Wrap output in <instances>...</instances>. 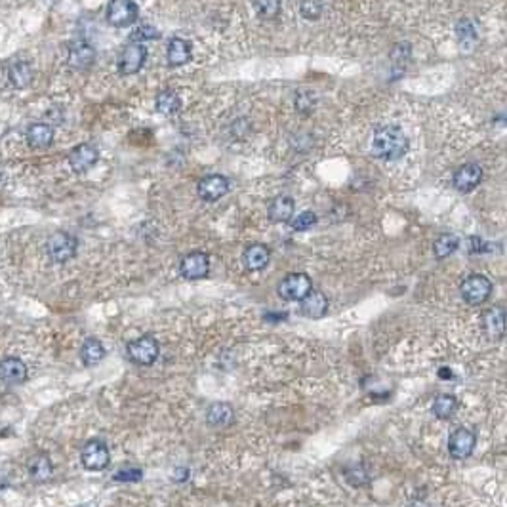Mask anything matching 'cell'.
<instances>
[{"instance_id":"cell-5","label":"cell","mask_w":507,"mask_h":507,"mask_svg":"<svg viewBox=\"0 0 507 507\" xmlns=\"http://www.w3.org/2000/svg\"><path fill=\"white\" fill-rule=\"evenodd\" d=\"M77 248H78V242L77 238L69 235V233H65V231H57L54 233L52 237L48 238L46 242V250H48V256L52 258V262L55 263H65L69 262L75 258V254H77Z\"/></svg>"},{"instance_id":"cell-3","label":"cell","mask_w":507,"mask_h":507,"mask_svg":"<svg viewBox=\"0 0 507 507\" xmlns=\"http://www.w3.org/2000/svg\"><path fill=\"white\" fill-rule=\"evenodd\" d=\"M460 294L469 305H483L492 294L490 278L479 275V273L469 275L468 278H463V283L460 285Z\"/></svg>"},{"instance_id":"cell-6","label":"cell","mask_w":507,"mask_h":507,"mask_svg":"<svg viewBox=\"0 0 507 507\" xmlns=\"http://www.w3.org/2000/svg\"><path fill=\"white\" fill-rule=\"evenodd\" d=\"M138 16L139 8L134 0H111L107 4V21L116 29L134 25Z\"/></svg>"},{"instance_id":"cell-13","label":"cell","mask_w":507,"mask_h":507,"mask_svg":"<svg viewBox=\"0 0 507 507\" xmlns=\"http://www.w3.org/2000/svg\"><path fill=\"white\" fill-rule=\"evenodd\" d=\"M98 159H100V153H98V149L94 145H90V143H80V145L75 147V149L69 153L71 168L75 170L77 174L88 172L92 166H96Z\"/></svg>"},{"instance_id":"cell-22","label":"cell","mask_w":507,"mask_h":507,"mask_svg":"<svg viewBox=\"0 0 507 507\" xmlns=\"http://www.w3.org/2000/svg\"><path fill=\"white\" fill-rule=\"evenodd\" d=\"M166 57H168L170 67H179L191 60V44L184 39H172L166 48Z\"/></svg>"},{"instance_id":"cell-23","label":"cell","mask_w":507,"mask_h":507,"mask_svg":"<svg viewBox=\"0 0 507 507\" xmlns=\"http://www.w3.org/2000/svg\"><path fill=\"white\" fill-rule=\"evenodd\" d=\"M105 357V347L101 344L100 339L96 338H88L80 347V361L84 366H96L100 364Z\"/></svg>"},{"instance_id":"cell-31","label":"cell","mask_w":507,"mask_h":507,"mask_svg":"<svg viewBox=\"0 0 507 507\" xmlns=\"http://www.w3.org/2000/svg\"><path fill=\"white\" fill-rule=\"evenodd\" d=\"M315 223H317L315 212L305 210V212H301L300 215H296V217H294L292 222H290V227H292L294 231H308V229H311Z\"/></svg>"},{"instance_id":"cell-26","label":"cell","mask_w":507,"mask_h":507,"mask_svg":"<svg viewBox=\"0 0 507 507\" xmlns=\"http://www.w3.org/2000/svg\"><path fill=\"white\" fill-rule=\"evenodd\" d=\"M458 410V399L454 395L443 393L437 395V399L433 402V414L437 416L438 420H450Z\"/></svg>"},{"instance_id":"cell-24","label":"cell","mask_w":507,"mask_h":507,"mask_svg":"<svg viewBox=\"0 0 507 507\" xmlns=\"http://www.w3.org/2000/svg\"><path fill=\"white\" fill-rule=\"evenodd\" d=\"M52 473H54V465H52V461H50L46 454L33 456L31 461H29V475H31L33 481L44 483L52 477Z\"/></svg>"},{"instance_id":"cell-30","label":"cell","mask_w":507,"mask_h":507,"mask_svg":"<svg viewBox=\"0 0 507 507\" xmlns=\"http://www.w3.org/2000/svg\"><path fill=\"white\" fill-rule=\"evenodd\" d=\"M324 12V0H301L300 2V14L305 19L315 21L323 16Z\"/></svg>"},{"instance_id":"cell-8","label":"cell","mask_w":507,"mask_h":507,"mask_svg":"<svg viewBox=\"0 0 507 507\" xmlns=\"http://www.w3.org/2000/svg\"><path fill=\"white\" fill-rule=\"evenodd\" d=\"M80 461L88 471H103L107 468L111 456H109V448L103 441H88L80 452Z\"/></svg>"},{"instance_id":"cell-10","label":"cell","mask_w":507,"mask_h":507,"mask_svg":"<svg viewBox=\"0 0 507 507\" xmlns=\"http://www.w3.org/2000/svg\"><path fill=\"white\" fill-rule=\"evenodd\" d=\"M229 191V179L225 176H220V174H210V176H204L197 185V193L202 200L206 202H215L220 200L222 197H225Z\"/></svg>"},{"instance_id":"cell-1","label":"cell","mask_w":507,"mask_h":507,"mask_svg":"<svg viewBox=\"0 0 507 507\" xmlns=\"http://www.w3.org/2000/svg\"><path fill=\"white\" fill-rule=\"evenodd\" d=\"M370 151L380 161H399L407 154L408 139L397 126H384L374 132Z\"/></svg>"},{"instance_id":"cell-11","label":"cell","mask_w":507,"mask_h":507,"mask_svg":"<svg viewBox=\"0 0 507 507\" xmlns=\"http://www.w3.org/2000/svg\"><path fill=\"white\" fill-rule=\"evenodd\" d=\"M210 271V260L204 252H191L179 263V273L187 281H200Z\"/></svg>"},{"instance_id":"cell-12","label":"cell","mask_w":507,"mask_h":507,"mask_svg":"<svg viewBox=\"0 0 507 507\" xmlns=\"http://www.w3.org/2000/svg\"><path fill=\"white\" fill-rule=\"evenodd\" d=\"M483 179V170L475 162H468L454 172L452 185L456 191L471 193Z\"/></svg>"},{"instance_id":"cell-18","label":"cell","mask_w":507,"mask_h":507,"mask_svg":"<svg viewBox=\"0 0 507 507\" xmlns=\"http://www.w3.org/2000/svg\"><path fill=\"white\" fill-rule=\"evenodd\" d=\"M271 260V250L265 244H250L242 252V265L248 271H262Z\"/></svg>"},{"instance_id":"cell-33","label":"cell","mask_w":507,"mask_h":507,"mask_svg":"<svg viewBox=\"0 0 507 507\" xmlns=\"http://www.w3.org/2000/svg\"><path fill=\"white\" fill-rule=\"evenodd\" d=\"M143 477V471L139 468H124L118 469L115 473V481H123V483H136Z\"/></svg>"},{"instance_id":"cell-17","label":"cell","mask_w":507,"mask_h":507,"mask_svg":"<svg viewBox=\"0 0 507 507\" xmlns=\"http://www.w3.org/2000/svg\"><path fill=\"white\" fill-rule=\"evenodd\" d=\"M235 422V410L229 402H214L206 410V423L214 429L229 427Z\"/></svg>"},{"instance_id":"cell-25","label":"cell","mask_w":507,"mask_h":507,"mask_svg":"<svg viewBox=\"0 0 507 507\" xmlns=\"http://www.w3.org/2000/svg\"><path fill=\"white\" fill-rule=\"evenodd\" d=\"M154 105H157V111L162 113V115H174V113L179 111L181 100H179V96H177L176 90L166 88V90H162V92L157 96Z\"/></svg>"},{"instance_id":"cell-29","label":"cell","mask_w":507,"mask_h":507,"mask_svg":"<svg viewBox=\"0 0 507 507\" xmlns=\"http://www.w3.org/2000/svg\"><path fill=\"white\" fill-rule=\"evenodd\" d=\"M254 12L262 19H273L281 12V0H252Z\"/></svg>"},{"instance_id":"cell-20","label":"cell","mask_w":507,"mask_h":507,"mask_svg":"<svg viewBox=\"0 0 507 507\" xmlns=\"http://www.w3.org/2000/svg\"><path fill=\"white\" fill-rule=\"evenodd\" d=\"M267 215L273 223H286L292 220L294 215V199L292 197H286V195H281V197H275V199L269 202V208H267Z\"/></svg>"},{"instance_id":"cell-16","label":"cell","mask_w":507,"mask_h":507,"mask_svg":"<svg viewBox=\"0 0 507 507\" xmlns=\"http://www.w3.org/2000/svg\"><path fill=\"white\" fill-rule=\"evenodd\" d=\"M301 315L308 319H323L328 313V298L319 290H311V292L300 301Z\"/></svg>"},{"instance_id":"cell-4","label":"cell","mask_w":507,"mask_h":507,"mask_svg":"<svg viewBox=\"0 0 507 507\" xmlns=\"http://www.w3.org/2000/svg\"><path fill=\"white\" fill-rule=\"evenodd\" d=\"M311 290H313V283L305 273H290L277 286L278 296L286 301H301Z\"/></svg>"},{"instance_id":"cell-15","label":"cell","mask_w":507,"mask_h":507,"mask_svg":"<svg viewBox=\"0 0 507 507\" xmlns=\"http://www.w3.org/2000/svg\"><path fill=\"white\" fill-rule=\"evenodd\" d=\"M483 326L486 336L490 339H501L506 334V311L504 308L488 309L483 313Z\"/></svg>"},{"instance_id":"cell-27","label":"cell","mask_w":507,"mask_h":507,"mask_svg":"<svg viewBox=\"0 0 507 507\" xmlns=\"http://www.w3.org/2000/svg\"><path fill=\"white\" fill-rule=\"evenodd\" d=\"M458 246H460V240L456 235H441V237L433 242V254H435V258L437 260H445L448 256H452L456 250H458Z\"/></svg>"},{"instance_id":"cell-28","label":"cell","mask_w":507,"mask_h":507,"mask_svg":"<svg viewBox=\"0 0 507 507\" xmlns=\"http://www.w3.org/2000/svg\"><path fill=\"white\" fill-rule=\"evenodd\" d=\"M10 80H12V84L16 86V88H25V86H29V82L33 80L31 65L27 62L16 63V65L10 69Z\"/></svg>"},{"instance_id":"cell-34","label":"cell","mask_w":507,"mask_h":507,"mask_svg":"<svg viewBox=\"0 0 507 507\" xmlns=\"http://www.w3.org/2000/svg\"><path fill=\"white\" fill-rule=\"evenodd\" d=\"M469 246H471V254H481L488 250V246H486V242H484L483 238L477 237L469 238Z\"/></svg>"},{"instance_id":"cell-32","label":"cell","mask_w":507,"mask_h":507,"mask_svg":"<svg viewBox=\"0 0 507 507\" xmlns=\"http://www.w3.org/2000/svg\"><path fill=\"white\" fill-rule=\"evenodd\" d=\"M159 37H161V33L157 31L153 25H141V27H138L136 31L132 33L130 39L134 40V42L143 44L145 40H154V39H159Z\"/></svg>"},{"instance_id":"cell-7","label":"cell","mask_w":507,"mask_h":507,"mask_svg":"<svg viewBox=\"0 0 507 507\" xmlns=\"http://www.w3.org/2000/svg\"><path fill=\"white\" fill-rule=\"evenodd\" d=\"M477 446V433L468 427H458L448 437V452L454 460H468Z\"/></svg>"},{"instance_id":"cell-9","label":"cell","mask_w":507,"mask_h":507,"mask_svg":"<svg viewBox=\"0 0 507 507\" xmlns=\"http://www.w3.org/2000/svg\"><path fill=\"white\" fill-rule=\"evenodd\" d=\"M147 48L139 42H130L123 48L118 55V73L121 75H136L145 65Z\"/></svg>"},{"instance_id":"cell-14","label":"cell","mask_w":507,"mask_h":507,"mask_svg":"<svg viewBox=\"0 0 507 507\" xmlns=\"http://www.w3.org/2000/svg\"><path fill=\"white\" fill-rule=\"evenodd\" d=\"M0 380L8 385H19L27 380V366L17 357H6L0 361Z\"/></svg>"},{"instance_id":"cell-2","label":"cell","mask_w":507,"mask_h":507,"mask_svg":"<svg viewBox=\"0 0 507 507\" xmlns=\"http://www.w3.org/2000/svg\"><path fill=\"white\" fill-rule=\"evenodd\" d=\"M161 353L159 341L153 336H141V338L132 339L126 346V355L134 364L138 366H151Z\"/></svg>"},{"instance_id":"cell-19","label":"cell","mask_w":507,"mask_h":507,"mask_svg":"<svg viewBox=\"0 0 507 507\" xmlns=\"http://www.w3.org/2000/svg\"><path fill=\"white\" fill-rule=\"evenodd\" d=\"M96 52L94 48L84 42V40H77V42H71L69 46V65L73 69H88L94 63Z\"/></svg>"},{"instance_id":"cell-21","label":"cell","mask_w":507,"mask_h":507,"mask_svg":"<svg viewBox=\"0 0 507 507\" xmlns=\"http://www.w3.org/2000/svg\"><path fill=\"white\" fill-rule=\"evenodd\" d=\"M52 141H54V130H52V126H48L44 123H37L29 126V130H27V143L33 149H46V147L52 145Z\"/></svg>"}]
</instances>
